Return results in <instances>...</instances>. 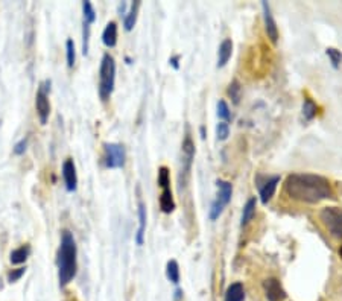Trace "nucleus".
<instances>
[{
    "instance_id": "nucleus-2",
    "label": "nucleus",
    "mask_w": 342,
    "mask_h": 301,
    "mask_svg": "<svg viewBox=\"0 0 342 301\" xmlns=\"http://www.w3.org/2000/svg\"><path fill=\"white\" fill-rule=\"evenodd\" d=\"M78 248H76V242L73 239V234L67 230H64L61 233V244H59V250H58V280H59V286L66 288L76 275L78 271Z\"/></svg>"
},
{
    "instance_id": "nucleus-17",
    "label": "nucleus",
    "mask_w": 342,
    "mask_h": 301,
    "mask_svg": "<svg viewBox=\"0 0 342 301\" xmlns=\"http://www.w3.org/2000/svg\"><path fill=\"white\" fill-rule=\"evenodd\" d=\"M245 300V289L242 283H233L228 286L225 292V300L224 301H244Z\"/></svg>"
},
{
    "instance_id": "nucleus-1",
    "label": "nucleus",
    "mask_w": 342,
    "mask_h": 301,
    "mask_svg": "<svg viewBox=\"0 0 342 301\" xmlns=\"http://www.w3.org/2000/svg\"><path fill=\"white\" fill-rule=\"evenodd\" d=\"M285 193L304 204H318L335 198L330 181L316 173H291L285 181Z\"/></svg>"
},
{
    "instance_id": "nucleus-20",
    "label": "nucleus",
    "mask_w": 342,
    "mask_h": 301,
    "mask_svg": "<svg viewBox=\"0 0 342 301\" xmlns=\"http://www.w3.org/2000/svg\"><path fill=\"white\" fill-rule=\"evenodd\" d=\"M140 0H135L129 5V11L125 14V18H124V26L127 31H131L134 26H135V22H137V14H138V8H140Z\"/></svg>"
},
{
    "instance_id": "nucleus-27",
    "label": "nucleus",
    "mask_w": 342,
    "mask_h": 301,
    "mask_svg": "<svg viewBox=\"0 0 342 301\" xmlns=\"http://www.w3.org/2000/svg\"><path fill=\"white\" fill-rule=\"evenodd\" d=\"M83 11H84V22H87L88 25H93L96 22V11L91 2H83Z\"/></svg>"
},
{
    "instance_id": "nucleus-9",
    "label": "nucleus",
    "mask_w": 342,
    "mask_h": 301,
    "mask_svg": "<svg viewBox=\"0 0 342 301\" xmlns=\"http://www.w3.org/2000/svg\"><path fill=\"white\" fill-rule=\"evenodd\" d=\"M261 8H263V20H265V32L268 35V38L271 40V43L277 44L278 42V28L277 23L274 20V15L271 12L269 3L268 2H261Z\"/></svg>"
},
{
    "instance_id": "nucleus-16",
    "label": "nucleus",
    "mask_w": 342,
    "mask_h": 301,
    "mask_svg": "<svg viewBox=\"0 0 342 301\" xmlns=\"http://www.w3.org/2000/svg\"><path fill=\"white\" fill-rule=\"evenodd\" d=\"M160 209L163 213L171 215L175 210V201H173V195H172L171 187L162 189V195H160Z\"/></svg>"
},
{
    "instance_id": "nucleus-8",
    "label": "nucleus",
    "mask_w": 342,
    "mask_h": 301,
    "mask_svg": "<svg viewBox=\"0 0 342 301\" xmlns=\"http://www.w3.org/2000/svg\"><path fill=\"white\" fill-rule=\"evenodd\" d=\"M263 291H265L268 301H283L288 297L280 280L275 277H269L263 282Z\"/></svg>"
},
{
    "instance_id": "nucleus-3",
    "label": "nucleus",
    "mask_w": 342,
    "mask_h": 301,
    "mask_svg": "<svg viewBox=\"0 0 342 301\" xmlns=\"http://www.w3.org/2000/svg\"><path fill=\"white\" fill-rule=\"evenodd\" d=\"M116 83V61L110 53H105L100 61L99 69V96L104 102H107L114 90Z\"/></svg>"
},
{
    "instance_id": "nucleus-31",
    "label": "nucleus",
    "mask_w": 342,
    "mask_h": 301,
    "mask_svg": "<svg viewBox=\"0 0 342 301\" xmlns=\"http://www.w3.org/2000/svg\"><path fill=\"white\" fill-rule=\"evenodd\" d=\"M26 146H28V138H22V140L14 146V154H15V155H22V154H25Z\"/></svg>"
},
{
    "instance_id": "nucleus-13",
    "label": "nucleus",
    "mask_w": 342,
    "mask_h": 301,
    "mask_svg": "<svg viewBox=\"0 0 342 301\" xmlns=\"http://www.w3.org/2000/svg\"><path fill=\"white\" fill-rule=\"evenodd\" d=\"M231 55H233V42L230 38H225L217 50V67H224L230 61Z\"/></svg>"
},
{
    "instance_id": "nucleus-7",
    "label": "nucleus",
    "mask_w": 342,
    "mask_h": 301,
    "mask_svg": "<svg viewBox=\"0 0 342 301\" xmlns=\"http://www.w3.org/2000/svg\"><path fill=\"white\" fill-rule=\"evenodd\" d=\"M49 91H50V81H44L35 96V108H37V114L40 117L42 125H46L50 114V104H49V96H47Z\"/></svg>"
},
{
    "instance_id": "nucleus-25",
    "label": "nucleus",
    "mask_w": 342,
    "mask_h": 301,
    "mask_svg": "<svg viewBox=\"0 0 342 301\" xmlns=\"http://www.w3.org/2000/svg\"><path fill=\"white\" fill-rule=\"evenodd\" d=\"M66 55H67V66L69 69H73L75 61H76V50H75V43L72 38L66 42Z\"/></svg>"
},
{
    "instance_id": "nucleus-23",
    "label": "nucleus",
    "mask_w": 342,
    "mask_h": 301,
    "mask_svg": "<svg viewBox=\"0 0 342 301\" xmlns=\"http://www.w3.org/2000/svg\"><path fill=\"white\" fill-rule=\"evenodd\" d=\"M166 275H168L169 282H172L173 285L179 283V266H178L176 260H169L168 262V265H166Z\"/></svg>"
},
{
    "instance_id": "nucleus-11",
    "label": "nucleus",
    "mask_w": 342,
    "mask_h": 301,
    "mask_svg": "<svg viewBox=\"0 0 342 301\" xmlns=\"http://www.w3.org/2000/svg\"><path fill=\"white\" fill-rule=\"evenodd\" d=\"M63 178L66 183V189L69 192H75L78 187V175H76V168L72 158H67L63 163Z\"/></svg>"
},
{
    "instance_id": "nucleus-30",
    "label": "nucleus",
    "mask_w": 342,
    "mask_h": 301,
    "mask_svg": "<svg viewBox=\"0 0 342 301\" xmlns=\"http://www.w3.org/2000/svg\"><path fill=\"white\" fill-rule=\"evenodd\" d=\"M216 135H217V140H227L228 135H230V127L227 122H219L217 127H216Z\"/></svg>"
},
{
    "instance_id": "nucleus-28",
    "label": "nucleus",
    "mask_w": 342,
    "mask_h": 301,
    "mask_svg": "<svg viewBox=\"0 0 342 301\" xmlns=\"http://www.w3.org/2000/svg\"><path fill=\"white\" fill-rule=\"evenodd\" d=\"M217 117L222 119L224 122H228L231 119V111L228 108V104L224 99H220L217 102Z\"/></svg>"
},
{
    "instance_id": "nucleus-6",
    "label": "nucleus",
    "mask_w": 342,
    "mask_h": 301,
    "mask_svg": "<svg viewBox=\"0 0 342 301\" xmlns=\"http://www.w3.org/2000/svg\"><path fill=\"white\" fill-rule=\"evenodd\" d=\"M125 148L120 143H104V163L108 169H120L125 166Z\"/></svg>"
},
{
    "instance_id": "nucleus-26",
    "label": "nucleus",
    "mask_w": 342,
    "mask_h": 301,
    "mask_svg": "<svg viewBox=\"0 0 342 301\" xmlns=\"http://www.w3.org/2000/svg\"><path fill=\"white\" fill-rule=\"evenodd\" d=\"M158 186L162 189L171 187V171L166 166H162L158 169Z\"/></svg>"
},
{
    "instance_id": "nucleus-33",
    "label": "nucleus",
    "mask_w": 342,
    "mask_h": 301,
    "mask_svg": "<svg viewBox=\"0 0 342 301\" xmlns=\"http://www.w3.org/2000/svg\"><path fill=\"white\" fill-rule=\"evenodd\" d=\"M201 137H203V138L206 137V129H204V127H201Z\"/></svg>"
},
{
    "instance_id": "nucleus-14",
    "label": "nucleus",
    "mask_w": 342,
    "mask_h": 301,
    "mask_svg": "<svg viewBox=\"0 0 342 301\" xmlns=\"http://www.w3.org/2000/svg\"><path fill=\"white\" fill-rule=\"evenodd\" d=\"M145 231H146V206L140 201L138 203V230H137V234H135L137 245H143Z\"/></svg>"
},
{
    "instance_id": "nucleus-15",
    "label": "nucleus",
    "mask_w": 342,
    "mask_h": 301,
    "mask_svg": "<svg viewBox=\"0 0 342 301\" xmlns=\"http://www.w3.org/2000/svg\"><path fill=\"white\" fill-rule=\"evenodd\" d=\"M102 43L107 47H114L117 44V25L116 22H110L102 32Z\"/></svg>"
},
{
    "instance_id": "nucleus-19",
    "label": "nucleus",
    "mask_w": 342,
    "mask_h": 301,
    "mask_svg": "<svg viewBox=\"0 0 342 301\" xmlns=\"http://www.w3.org/2000/svg\"><path fill=\"white\" fill-rule=\"evenodd\" d=\"M31 254V247L26 244V245H22L18 248H15L14 251H11V256H9V262L12 265H22L25 263L28 257Z\"/></svg>"
},
{
    "instance_id": "nucleus-21",
    "label": "nucleus",
    "mask_w": 342,
    "mask_h": 301,
    "mask_svg": "<svg viewBox=\"0 0 342 301\" xmlns=\"http://www.w3.org/2000/svg\"><path fill=\"white\" fill-rule=\"evenodd\" d=\"M318 105L310 99V97H304V102H303V117L306 121H313L318 114Z\"/></svg>"
},
{
    "instance_id": "nucleus-4",
    "label": "nucleus",
    "mask_w": 342,
    "mask_h": 301,
    "mask_svg": "<svg viewBox=\"0 0 342 301\" xmlns=\"http://www.w3.org/2000/svg\"><path fill=\"white\" fill-rule=\"evenodd\" d=\"M216 187H217V195L210 207V219L212 220H216L222 215L224 209L228 206V203L231 201V196H233V184L231 183H228L225 179H217Z\"/></svg>"
},
{
    "instance_id": "nucleus-32",
    "label": "nucleus",
    "mask_w": 342,
    "mask_h": 301,
    "mask_svg": "<svg viewBox=\"0 0 342 301\" xmlns=\"http://www.w3.org/2000/svg\"><path fill=\"white\" fill-rule=\"evenodd\" d=\"M169 63H171V66L175 69V70H178V69H179V55L172 56L171 59H169Z\"/></svg>"
},
{
    "instance_id": "nucleus-22",
    "label": "nucleus",
    "mask_w": 342,
    "mask_h": 301,
    "mask_svg": "<svg viewBox=\"0 0 342 301\" xmlns=\"http://www.w3.org/2000/svg\"><path fill=\"white\" fill-rule=\"evenodd\" d=\"M227 94L233 101V104H239L240 96H242V86H240V83L237 79H233L230 83V86L227 88Z\"/></svg>"
},
{
    "instance_id": "nucleus-18",
    "label": "nucleus",
    "mask_w": 342,
    "mask_h": 301,
    "mask_svg": "<svg viewBox=\"0 0 342 301\" xmlns=\"http://www.w3.org/2000/svg\"><path fill=\"white\" fill-rule=\"evenodd\" d=\"M257 209V199L256 198H250L247 201V204L244 206L242 210V217H240V227H247L250 224V220L254 217Z\"/></svg>"
},
{
    "instance_id": "nucleus-10",
    "label": "nucleus",
    "mask_w": 342,
    "mask_h": 301,
    "mask_svg": "<svg viewBox=\"0 0 342 301\" xmlns=\"http://www.w3.org/2000/svg\"><path fill=\"white\" fill-rule=\"evenodd\" d=\"M278 184H280V176L278 175L268 176V178H265L263 183L258 184V187H260V201L263 204H268L272 199Z\"/></svg>"
},
{
    "instance_id": "nucleus-29",
    "label": "nucleus",
    "mask_w": 342,
    "mask_h": 301,
    "mask_svg": "<svg viewBox=\"0 0 342 301\" xmlns=\"http://www.w3.org/2000/svg\"><path fill=\"white\" fill-rule=\"evenodd\" d=\"M25 272H26V266H20V268H17V269L9 271V272H8V283H15V282H18V280L25 275Z\"/></svg>"
},
{
    "instance_id": "nucleus-5",
    "label": "nucleus",
    "mask_w": 342,
    "mask_h": 301,
    "mask_svg": "<svg viewBox=\"0 0 342 301\" xmlns=\"http://www.w3.org/2000/svg\"><path fill=\"white\" fill-rule=\"evenodd\" d=\"M319 219L326 230L336 239H342V209L329 206L319 212Z\"/></svg>"
},
{
    "instance_id": "nucleus-24",
    "label": "nucleus",
    "mask_w": 342,
    "mask_h": 301,
    "mask_svg": "<svg viewBox=\"0 0 342 301\" xmlns=\"http://www.w3.org/2000/svg\"><path fill=\"white\" fill-rule=\"evenodd\" d=\"M326 53H327V56H329V59H330L332 66H333L335 69H339V67H341V64H342V52H341V50H338V49H335V47H327Z\"/></svg>"
},
{
    "instance_id": "nucleus-12",
    "label": "nucleus",
    "mask_w": 342,
    "mask_h": 301,
    "mask_svg": "<svg viewBox=\"0 0 342 301\" xmlns=\"http://www.w3.org/2000/svg\"><path fill=\"white\" fill-rule=\"evenodd\" d=\"M181 152H183V171L181 172L189 173L190 172V168H192L193 157H195V143H193V140H192L189 132L184 137Z\"/></svg>"
},
{
    "instance_id": "nucleus-34",
    "label": "nucleus",
    "mask_w": 342,
    "mask_h": 301,
    "mask_svg": "<svg viewBox=\"0 0 342 301\" xmlns=\"http://www.w3.org/2000/svg\"><path fill=\"white\" fill-rule=\"evenodd\" d=\"M339 256H341V258H342V245H341V248H339Z\"/></svg>"
}]
</instances>
